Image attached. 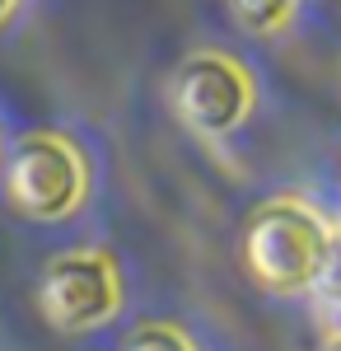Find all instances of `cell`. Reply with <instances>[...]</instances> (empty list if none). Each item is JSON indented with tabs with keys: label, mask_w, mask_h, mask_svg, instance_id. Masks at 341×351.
<instances>
[{
	"label": "cell",
	"mask_w": 341,
	"mask_h": 351,
	"mask_svg": "<svg viewBox=\"0 0 341 351\" xmlns=\"http://www.w3.org/2000/svg\"><path fill=\"white\" fill-rule=\"evenodd\" d=\"M337 332H341V328H337Z\"/></svg>",
	"instance_id": "obj_10"
},
{
	"label": "cell",
	"mask_w": 341,
	"mask_h": 351,
	"mask_svg": "<svg viewBox=\"0 0 341 351\" xmlns=\"http://www.w3.org/2000/svg\"><path fill=\"white\" fill-rule=\"evenodd\" d=\"M327 243H332V225L314 206L276 197L262 202L243 225V263L266 291L294 295V291H314Z\"/></svg>",
	"instance_id": "obj_1"
},
{
	"label": "cell",
	"mask_w": 341,
	"mask_h": 351,
	"mask_svg": "<svg viewBox=\"0 0 341 351\" xmlns=\"http://www.w3.org/2000/svg\"><path fill=\"white\" fill-rule=\"evenodd\" d=\"M314 295L341 309V230H332V243H327L323 271H318V281H314Z\"/></svg>",
	"instance_id": "obj_7"
},
{
	"label": "cell",
	"mask_w": 341,
	"mask_h": 351,
	"mask_svg": "<svg viewBox=\"0 0 341 351\" xmlns=\"http://www.w3.org/2000/svg\"><path fill=\"white\" fill-rule=\"evenodd\" d=\"M117 304H122V286H117V267L108 253H94V248L61 253L42 271L38 309L61 332H84V328L108 324L117 314Z\"/></svg>",
	"instance_id": "obj_3"
},
{
	"label": "cell",
	"mask_w": 341,
	"mask_h": 351,
	"mask_svg": "<svg viewBox=\"0 0 341 351\" xmlns=\"http://www.w3.org/2000/svg\"><path fill=\"white\" fill-rule=\"evenodd\" d=\"M323 351H341V332H332V337L323 342Z\"/></svg>",
	"instance_id": "obj_9"
},
{
	"label": "cell",
	"mask_w": 341,
	"mask_h": 351,
	"mask_svg": "<svg viewBox=\"0 0 341 351\" xmlns=\"http://www.w3.org/2000/svg\"><path fill=\"white\" fill-rule=\"evenodd\" d=\"M173 104L201 136H229L253 108V80L225 52H192L173 75Z\"/></svg>",
	"instance_id": "obj_4"
},
{
	"label": "cell",
	"mask_w": 341,
	"mask_h": 351,
	"mask_svg": "<svg viewBox=\"0 0 341 351\" xmlns=\"http://www.w3.org/2000/svg\"><path fill=\"white\" fill-rule=\"evenodd\" d=\"M299 0H229L234 19L248 33H271V28H286Z\"/></svg>",
	"instance_id": "obj_5"
},
{
	"label": "cell",
	"mask_w": 341,
	"mask_h": 351,
	"mask_svg": "<svg viewBox=\"0 0 341 351\" xmlns=\"http://www.w3.org/2000/svg\"><path fill=\"white\" fill-rule=\"evenodd\" d=\"M122 351H197L173 324H140Z\"/></svg>",
	"instance_id": "obj_6"
},
{
	"label": "cell",
	"mask_w": 341,
	"mask_h": 351,
	"mask_svg": "<svg viewBox=\"0 0 341 351\" xmlns=\"http://www.w3.org/2000/svg\"><path fill=\"white\" fill-rule=\"evenodd\" d=\"M14 5H19V0H0V24H5V19L14 14Z\"/></svg>",
	"instance_id": "obj_8"
},
{
	"label": "cell",
	"mask_w": 341,
	"mask_h": 351,
	"mask_svg": "<svg viewBox=\"0 0 341 351\" xmlns=\"http://www.w3.org/2000/svg\"><path fill=\"white\" fill-rule=\"evenodd\" d=\"M84 160L66 136L33 132L14 145L5 164V192L10 202L33 220H61L84 202Z\"/></svg>",
	"instance_id": "obj_2"
}]
</instances>
